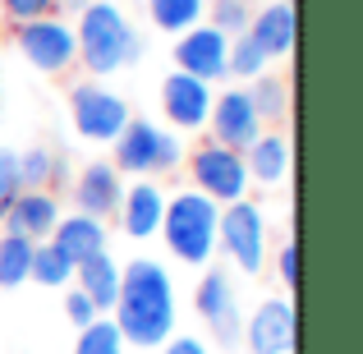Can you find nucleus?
I'll return each instance as SVG.
<instances>
[{
    "mask_svg": "<svg viewBox=\"0 0 363 354\" xmlns=\"http://www.w3.org/2000/svg\"><path fill=\"white\" fill-rule=\"evenodd\" d=\"M111 322L120 327L129 350H161L175 336V281L166 262L157 258L120 262V299L111 309Z\"/></svg>",
    "mask_w": 363,
    "mask_h": 354,
    "instance_id": "f257e3e1",
    "label": "nucleus"
},
{
    "mask_svg": "<svg viewBox=\"0 0 363 354\" xmlns=\"http://www.w3.org/2000/svg\"><path fill=\"white\" fill-rule=\"evenodd\" d=\"M74 42H79V65L88 70V79H111L147 55V42L129 23L120 0H88L74 14Z\"/></svg>",
    "mask_w": 363,
    "mask_h": 354,
    "instance_id": "f03ea898",
    "label": "nucleus"
},
{
    "mask_svg": "<svg viewBox=\"0 0 363 354\" xmlns=\"http://www.w3.org/2000/svg\"><path fill=\"white\" fill-rule=\"evenodd\" d=\"M216 221H221V207L212 198H203L198 189H179L166 194V216H161V239H166V253L179 267H207L216 258Z\"/></svg>",
    "mask_w": 363,
    "mask_h": 354,
    "instance_id": "7ed1b4c3",
    "label": "nucleus"
},
{
    "mask_svg": "<svg viewBox=\"0 0 363 354\" xmlns=\"http://www.w3.org/2000/svg\"><path fill=\"white\" fill-rule=\"evenodd\" d=\"M111 166L120 175H133V179H157V175H170V170L184 166V133L175 129H161L157 120L147 116H129V124L120 129V138L111 143Z\"/></svg>",
    "mask_w": 363,
    "mask_h": 354,
    "instance_id": "20e7f679",
    "label": "nucleus"
},
{
    "mask_svg": "<svg viewBox=\"0 0 363 354\" xmlns=\"http://www.w3.org/2000/svg\"><path fill=\"white\" fill-rule=\"evenodd\" d=\"M216 253H225V262L244 276H257L272 258V226L267 212L253 198L221 207V221H216Z\"/></svg>",
    "mask_w": 363,
    "mask_h": 354,
    "instance_id": "39448f33",
    "label": "nucleus"
},
{
    "mask_svg": "<svg viewBox=\"0 0 363 354\" xmlns=\"http://www.w3.org/2000/svg\"><path fill=\"white\" fill-rule=\"evenodd\" d=\"M184 170H189V189H198L203 198H212L216 207L225 203H240L248 198V166H244V152H230L221 143L203 138L194 152H184Z\"/></svg>",
    "mask_w": 363,
    "mask_h": 354,
    "instance_id": "423d86ee",
    "label": "nucleus"
},
{
    "mask_svg": "<svg viewBox=\"0 0 363 354\" xmlns=\"http://www.w3.org/2000/svg\"><path fill=\"white\" fill-rule=\"evenodd\" d=\"M129 101L120 97L116 88H106L101 79H83L69 88V120H74V133L88 143H101V148H111V143L120 138V129L129 124Z\"/></svg>",
    "mask_w": 363,
    "mask_h": 354,
    "instance_id": "0eeeda50",
    "label": "nucleus"
},
{
    "mask_svg": "<svg viewBox=\"0 0 363 354\" xmlns=\"http://www.w3.org/2000/svg\"><path fill=\"white\" fill-rule=\"evenodd\" d=\"M14 46L37 74H69L79 65V42H74V23L65 14H42L33 23L14 28Z\"/></svg>",
    "mask_w": 363,
    "mask_h": 354,
    "instance_id": "6e6552de",
    "label": "nucleus"
},
{
    "mask_svg": "<svg viewBox=\"0 0 363 354\" xmlns=\"http://www.w3.org/2000/svg\"><path fill=\"white\" fill-rule=\"evenodd\" d=\"M194 309L203 318V327L216 336V345H240V327H244V313H240V290H235V276L225 267H203L194 285Z\"/></svg>",
    "mask_w": 363,
    "mask_h": 354,
    "instance_id": "1a4fd4ad",
    "label": "nucleus"
},
{
    "mask_svg": "<svg viewBox=\"0 0 363 354\" xmlns=\"http://www.w3.org/2000/svg\"><path fill=\"white\" fill-rule=\"evenodd\" d=\"M294 331H299L294 299L272 294V299H262V304H257V309L244 318L240 341L248 345V354H294Z\"/></svg>",
    "mask_w": 363,
    "mask_h": 354,
    "instance_id": "9d476101",
    "label": "nucleus"
},
{
    "mask_svg": "<svg viewBox=\"0 0 363 354\" xmlns=\"http://www.w3.org/2000/svg\"><path fill=\"white\" fill-rule=\"evenodd\" d=\"M262 129H267V124L257 120L244 83L221 88L212 97V116H207V138H212V143H221V148H230V152H248V143H253Z\"/></svg>",
    "mask_w": 363,
    "mask_h": 354,
    "instance_id": "9b49d317",
    "label": "nucleus"
},
{
    "mask_svg": "<svg viewBox=\"0 0 363 354\" xmlns=\"http://www.w3.org/2000/svg\"><path fill=\"white\" fill-rule=\"evenodd\" d=\"M212 97H216L212 83L170 70L166 83H161V116H166V124L175 133H203L207 116H212Z\"/></svg>",
    "mask_w": 363,
    "mask_h": 354,
    "instance_id": "f8f14e48",
    "label": "nucleus"
},
{
    "mask_svg": "<svg viewBox=\"0 0 363 354\" xmlns=\"http://www.w3.org/2000/svg\"><path fill=\"white\" fill-rule=\"evenodd\" d=\"M225 55H230V37L216 33L212 23H198L175 37V70L194 74L203 83H225Z\"/></svg>",
    "mask_w": 363,
    "mask_h": 354,
    "instance_id": "ddd939ff",
    "label": "nucleus"
},
{
    "mask_svg": "<svg viewBox=\"0 0 363 354\" xmlns=\"http://www.w3.org/2000/svg\"><path fill=\"white\" fill-rule=\"evenodd\" d=\"M161 216H166V189L157 184V179H133V184H124L120 194V207H116V221L120 231L129 239H157L161 231Z\"/></svg>",
    "mask_w": 363,
    "mask_h": 354,
    "instance_id": "4468645a",
    "label": "nucleus"
},
{
    "mask_svg": "<svg viewBox=\"0 0 363 354\" xmlns=\"http://www.w3.org/2000/svg\"><path fill=\"white\" fill-rule=\"evenodd\" d=\"M248 37L262 46L267 60H290L294 55V42H299V14H294L290 0H267V5L253 9L248 18Z\"/></svg>",
    "mask_w": 363,
    "mask_h": 354,
    "instance_id": "2eb2a0df",
    "label": "nucleus"
},
{
    "mask_svg": "<svg viewBox=\"0 0 363 354\" xmlns=\"http://www.w3.org/2000/svg\"><path fill=\"white\" fill-rule=\"evenodd\" d=\"M120 194H124V175L111 161H88L74 179V212L83 216H97V221H111L120 207Z\"/></svg>",
    "mask_w": 363,
    "mask_h": 354,
    "instance_id": "dca6fc26",
    "label": "nucleus"
},
{
    "mask_svg": "<svg viewBox=\"0 0 363 354\" xmlns=\"http://www.w3.org/2000/svg\"><path fill=\"white\" fill-rule=\"evenodd\" d=\"M60 198L51 194V189H18V198L9 203V212H5V231L9 235H23V239H33V244H42V239H51L55 231V221H60Z\"/></svg>",
    "mask_w": 363,
    "mask_h": 354,
    "instance_id": "f3484780",
    "label": "nucleus"
},
{
    "mask_svg": "<svg viewBox=\"0 0 363 354\" xmlns=\"http://www.w3.org/2000/svg\"><path fill=\"white\" fill-rule=\"evenodd\" d=\"M244 166H248V184H262V189H281L294 170V148L281 129H262L244 152Z\"/></svg>",
    "mask_w": 363,
    "mask_h": 354,
    "instance_id": "a211bd4d",
    "label": "nucleus"
},
{
    "mask_svg": "<svg viewBox=\"0 0 363 354\" xmlns=\"http://www.w3.org/2000/svg\"><path fill=\"white\" fill-rule=\"evenodd\" d=\"M51 244L60 248L74 267H79V262H88L92 253H101V248L111 244V231H106V221H97V216L69 212V216H60V221H55Z\"/></svg>",
    "mask_w": 363,
    "mask_h": 354,
    "instance_id": "6ab92c4d",
    "label": "nucleus"
},
{
    "mask_svg": "<svg viewBox=\"0 0 363 354\" xmlns=\"http://www.w3.org/2000/svg\"><path fill=\"white\" fill-rule=\"evenodd\" d=\"M74 285L97 304V313L116 309V299H120V262L111 258V248H101V253L88 258V262L74 267Z\"/></svg>",
    "mask_w": 363,
    "mask_h": 354,
    "instance_id": "aec40b11",
    "label": "nucleus"
},
{
    "mask_svg": "<svg viewBox=\"0 0 363 354\" xmlns=\"http://www.w3.org/2000/svg\"><path fill=\"white\" fill-rule=\"evenodd\" d=\"M248 88V101H253V111H257V120L262 124H285L290 120V79L285 74H257L253 83H244Z\"/></svg>",
    "mask_w": 363,
    "mask_h": 354,
    "instance_id": "412c9836",
    "label": "nucleus"
},
{
    "mask_svg": "<svg viewBox=\"0 0 363 354\" xmlns=\"http://www.w3.org/2000/svg\"><path fill=\"white\" fill-rule=\"evenodd\" d=\"M207 14V0H147V18L157 33L166 37H179L189 28H198Z\"/></svg>",
    "mask_w": 363,
    "mask_h": 354,
    "instance_id": "4be33fe9",
    "label": "nucleus"
},
{
    "mask_svg": "<svg viewBox=\"0 0 363 354\" xmlns=\"http://www.w3.org/2000/svg\"><path fill=\"white\" fill-rule=\"evenodd\" d=\"M28 281L46 285V290H69V281H74V262H69V258H65L60 248L51 244V239H42V244H33Z\"/></svg>",
    "mask_w": 363,
    "mask_h": 354,
    "instance_id": "5701e85b",
    "label": "nucleus"
},
{
    "mask_svg": "<svg viewBox=\"0 0 363 354\" xmlns=\"http://www.w3.org/2000/svg\"><path fill=\"white\" fill-rule=\"evenodd\" d=\"M272 70V60L262 55V46L253 42L248 33L240 37H230V55H225V79H235V83H253L257 74H267Z\"/></svg>",
    "mask_w": 363,
    "mask_h": 354,
    "instance_id": "b1692460",
    "label": "nucleus"
},
{
    "mask_svg": "<svg viewBox=\"0 0 363 354\" xmlns=\"http://www.w3.org/2000/svg\"><path fill=\"white\" fill-rule=\"evenodd\" d=\"M28 262H33V239L23 235H0V290H18L28 281Z\"/></svg>",
    "mask_w": 363,
    "mask_h": 354,
    "instance_id": "393cba45",
    "label": "nucleus"
},
{
    "mask_svg": "<svg viewBox=\"0 0 363 354\" xmlns=\"http://www.w3.org/2000/svg\"><path fill=\"white\" fill-rule=\"evenodd\" d=\"M74 354H129V345H124L120 327L111 322V313H106V318H97V322H88V327H79Z\"/></svg>",
    "mask_w": 363,
    "mask_h": 354,
    "instance_id": "a878e982",
    "label": "nucleus"
},
{
    "mask_svg": "<svg viewBox=\"0 0 363 354\" xmlns=\"http://www.w3.org/2000/svg\"><path fill=\"white\" fill-rule=\"evenodd\" d=\"M51 179H60V161H55L51 148L18 152V184L23 189H51Z\"/></svg>",
    "mask_w": 363,
    "mask_h": 354,
    "instance_id": "bb28decb",
    "label": "nucleus"
},
{
    "mask_svg": "<svg viewBox=\"0 0 363 354\" xmlns=\"http://www.w3.org/2000/svg\"><path fill=\"white\" fill-rule=\"evenodd\" d=\"M248 18H253V9L240 5V0H207L203 23H212L225 37H240V33H248Z\"/></svg>",
    "mask_w": 363,
    "mask_h": 354,
    "instance_id": "cd10ccee",
    "label": "nucleus"
},
{
    "mask_svg": "<svg viewBox=\"0 0 363 354\" xmlns=\"http://www.w3.org/2000/svg\"><path fill=\"white\" fill-rule=\"evenodd\" d=\"M0 14H5L9 28H18V23H33L42 14H60V9H55V0H0Z\"/></svg>",
    "mask_w": 363,
    "mask_h": 354,
    "instance_id": "c85d7f7f",
    "label": "nucleus"
},
{
    "mask_svg": "<svg viewBox=\"0 0 363 354\" xmlns=\"http://www.w3.org/2000/svg\"><path fill=\"white\" fill-rule=\"evenodd\" d=\"M18 152H9V148H0V221H5V212H9V203L18 198Z\"/></svg>",
    "mask_w": 363,
    "mask_h": 354,
    "instance_id": "c756f323",
    "label": "nucleus"
},
{
    "mask_svg": "<svg viewBox=\"0 0 363 354\" xmlns=\"http://www.w3.org/2000/svg\"><path fill=\"white\" fill-rule=\"evenodd\" d=\"M65 318H69V327L79 331V327H88V322H97V318H106V313H97V304L88 299V294L74 285L69 294H65Z\"/></svg>",
    "mask_w": 363,
    "mask_h": 354,
    "instance_id": "7c9ffc66",
    "label": "nucleus"
},
{
    "mask_svg": "<svg viewBox=\"0 0 363 354\" xmlns=\"http://www.w3.org/2000/svg\"><path fill=\"white\" fill-rule=\"evenodd\" d=\"M272 262H276V281L294 294V285H299V244H294V239H285V244L276 248Z\"/></svg>",
    "mask_w": 363,
    "mask_h": 354,
    "instance_id": "2f4dec72",
    "label": "nucleus"
},
{
    "mask_svg": "<svg viewBox=\"0 0 363 354\" xmlns=\"http://www.w3.org/2000/svg\"><path fill=\"white\" fill-rule=\"evenodd\" d=\"M161 354H212V345H207L203 336H184V331H179V336H170L166 345H161Z\"/></svg>",
    "mask_w": 363,
    "mask_h": 354,
    "instance_id": "473e14b6",
    "label": "nucleus"
},
{
    "mask_svg": "<svg viewBox=\"0 0 363 354\" xmlns=\"http://www.w3.org/2000/svg\"><path fill=\"white\" fill-rule=\"evenodd\" d=\"M83 5H88V0H55V9H60V14H79Z\"/></svg>",
    "mask_w": 363,
    "mask_h": 354,
    "instance_id": "72a5a7b5",
    "label": "nucleus"
},
{
    "mask_svg": "<svg viewBox=\"0 0 363 354\" xmlns=\"http://www.w3.org/2000/svg\"><path fill=\"white\" fill-rule=\"evenodd\" d=\"M240 5H248V9H253V5H267V0H240Z\"/></svg>",
    "mask_w": 363,
    "mask_h": 354,
    "instance_id": "f704fd0d",
    "label": "nucleus"
},
{
    "mask_svg": "<svg viewBox=\"0 0 363 354\" xmlns=\"http://www.w3.org/2000/svg\"><path fill=\"white\" fill-rule=\"evenodd\" d=\"M290 5H294V0H290Z\"/></svg>",
    "mask_w": 363,
    "mask_h": 354,
    "instance_id": "c9c22d12",
    "label": "nucleus"
}]
</instances>
